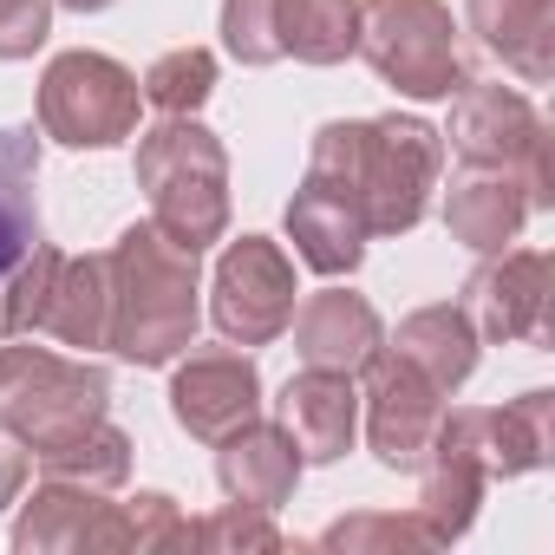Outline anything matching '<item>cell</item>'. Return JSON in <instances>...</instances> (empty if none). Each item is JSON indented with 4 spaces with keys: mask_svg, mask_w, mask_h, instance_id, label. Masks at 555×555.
<instances>
[{
    "mask_svg": "<svg viewBox=\"0 0 555 555\" xmlns=\"http://www.w3.org/2000/svg\"><path fill=\"white\" fill-rule=\"evenodd\" d=\"M438 131L418 118H366V125H327L308 157V183H327L347 196L366 222V235H399L425 216V196L438 183Z\"/></svg>",
    "mask_w": 555,
    "mask_h": 555,
    "instance_id": "1",
    "label": "cell"
},
{
    "mask_svg": "<svg viewBox=\"0 0 555 555\" xmlns=\"http://www.w3.org/2000/svg\"><path fill=\"white\" fill-rule=\"evenodd\" d=\"M105 288H112V321H105L112 353H125L138 366H164L170 353L190 347V334H196V248L170 242L157 222H138L105 255Z\"/></svg>",
    "mask_w": 555,
    "mask_h": 555,
    "instance_id": "2",
    "label": "cell"
},
{
    "mask_svg": "<svg viewBox=\"0 0 555 555\" xmlns=\"http://www.w3.org/2000/svg\"><path fill=\"white\" fill-rule=\"evenodd\" d=\"M138 183L151 190V222L170 242L209 248L229 229V157L190 118H170L138 144Z\"/></svg>",
    "mask_w": 555,
    "mask_h": 555,
    "instance_id": "3",
    "label": "cell"
},
{
    "mask_svg": "<svg viewBox=\"0 0 555 555\" xmlns=\"http://www.w3.org/2000/svg\"><path fill=\"white\" fill-rule=\"evenodd\" d=\"M105 418V373L86 360H60L47 347L0 353V425L27 451H60Z\"/></svg>",
    "mask_w": 555,
    "mask_h": 555,
    "instance_id": "4",
    "label": "cell"
},
{
    "mask_svg": "<svg viewBox=\"0 0 555 555\" xmlns=\"http://www.w3.org/2000/svg\"><path fill=\"white\" fill-rule=\"evenodd\" d=\"M353 47L405 99H451L457 86H470L444 0H366Z\"/></svg>",
    "mask_w": 555,
    "mask_h": 555,
    "instance_id": "5",
    "label": "cell"
},
{
    "mask_svg": "<svg viewBox=\"0 0 555 555\" xmlns=\"http://www.w3.org/2000/svg\"><path fill=\"white\" fill-rule=\"evenodd\" d=\"M40 125L79 151L118 144L138 131V79L105 53H60L40 79Z\"/></svg>",
    "mask_w": 555,
    "mask_h": 555,
    "instance_id": "6",
    "label": "cell"
},
{
    "mask_svg": "<svg viewBox=\"0 0 555 555\" xmlns=\"http://www.w3.org/2000/svg\"><path fill=\"white\" fill-rule=\"evenodd\" d=\"M451 151L470 170H522L529 203H548V164H542V118L522 92L503 86H457V112H451Z\"/></svg>",
    "mask_w": 555,
    "mask_h": 555,
    "instance_id": "7",
    "label": "cell"
},
{
    "mask_svg": "<svg viewBox=\"0 0 555 555\" xmlns=\"http://www.w3.org/2000/svg\"><path fill=\"white\" fill-rule=\"evenodd\" d=\"M295 321V268L288 255L261 242V235H242L222 268H216V327L242 347H261L274 334H288Z\"/></svg>",
    "mask_w": 555,
    "mask_h": 555,
    "instance_id": "8",
    "label": "cell"
},
{
    "mask_svg": "<svg viewBox=\"0 0 555 555\" xmlns=\"http://www.w3.org/2000/svg\"><path fill=\"white\" fill-rule=\"evenodd\" d=\"M366 366H373V451L386 470H418L444 425V386L425 379L392 347H379Z\"/></svg>",
    "mask_w": 555,
    "mask_h": 555,
    "instance_id": "9",
    "label": "cell"
},
{
    "mask_svg": "<svg viewBox=\"0 0 555 555\" xmlns=\"http://www.w3.org/2000/svg\"><path fill=\"white\" fill-rule=\"evenodd\" d=\"M170 412L190 438L203 444H222L229 431H242L248 418H261V379H255V360H242L235 347H209V353H190L170 379Z\"/></svg>",
    "mask_w": 555,
    "mask_h": 555,
    "instance_id": "10",
    "label": "cell"
},
{
    "mask_svg": "<svg viewBox=\"0 0 555 555\" xmlns=\"http://www.w3.org/2000/svg\"><path fill=\"white\" fill-rule=\"evenodd\" d=\"M464 321H477V334L490 340H535L548 321V255L516 248L477 268L464 288Z\"/></svg>",
    "mask_w": 555,
    "mask_h": 555,
    "instance_id": "11",
    "label": "cell"
},
{
    "mask_svg": "<svg viewBox=\"0 0 555 555\" xmlns=\"http://www.w3.org/2000/svg\"><path fill=\"white\" fill-rule=\"evenodd\" d=\"M274 425L288 431V444L301 451V464H334L353 444V425H360L353 373L308 366L301 379H288L282 399H274Z\"/></svg>",
    "mask_w": 555,
    "mask_h": 555,
    "instance_id": "12",
    "label": "cell"
},
{
    "mask_svg": "<svg viewBox=\"0 0 555 555\" xmlns=\"http://www.w3.org/2000/svg\"><path fill=\"white\" fill-rule=\"evenodd\" d=\"M438 431H451L483 464V477L535 470L548 457V392H529V399H516L503 412H451Z\"/></svg>",
    "mask_w": 555,
    "mask_h": 555,
    "instance_id": "13",
    "label": "cell"
},
{
    "mask_svg": "<svg viewBox=\"0 0 555 555\" xmlns=\"http://www.w3.org/2000/svg\"><path fill=\"white\" fill-rule=\"evenodd\" d=\"M222 490L242 503V509H282L295 496V477H301V451L288 444L282 425H261L248 418L242 431L222 438Z\"/></svg>",
    "mask_w": 555,
    "mask_h": 555,
    "instance_id": "14",
    "label": "cell"
},
{
    "mask_svg": "<svg viewBox=\"0 0 555 555\" xmlns=\"http://www.w3.org/2000/svg\"><path fill=\"white\" fill-rule=\"evenodd\" d=\"M288 327H295V353L308 366H327V373H360L379 353V314L360 295H340V288L314 295Z\"/></svg>",
    "mask_w": 555,
    "mask_h": 555,
    "instance_id": "15",
    "label": "cell"
},
{
    "mask_svg": "<svg viewBox=\"0 0 555 555\" xmlns=\"http://www.w3.org/2000/svg\"><path fill=\"white\" fill-rule=\"evenodd\" d=\"M14 542H21V548L125 542V509H118V503H99V490H86V483H60V477H47V490L27 503Z\"/></svg>",
    "mask_w": 555,
    "mask_h": 555,
    "instance_id": "16",
    "label": "cell"
},
{
    "mask_svg": "<svg viewBox=\"0 0 555 555\" xmlns=\"http://www.w3.org/2000/svg\"><path fill=\"white\" fill-rule=\"evenodd\" d=\"M288 235H295V255L314 268V274H353L360 255H366V222L347 196H334L327 183H301L295 203H288Z\"/></svg>",
    "mask_w": 555,
    "mask_h": 555,
    "instance_id": "17",
    "label": "cell"
},
{
    "mask_svg": "<svg viewBox=\"0 0 555 555\" xmlns=\"http://www.w3.org/2000/svg\"><path fill=\"white\" fill-rule=\"evenodd\" d=\"M529 209H535V203H529V190H522L509 170H470V177L451 190L444 222H451V235H457L464 248L496 255V248L522 229V216H529Z\"/></svg>",
    "mask_w": 555,
    "mask_h": 555,
    "instance_id": "18",
    "label": "cell"
},
{
    "mask_svg": "<svg viewBox=\"0 0 555 555\" xmlns=\"http://www.w3.org/2000/svg\"><path fill=\"white\" fill-rule=\"evenodd\" d=\"M470 27L483 34V47L522 79V86H542L555 53V21H548V0H470Z\"/></svg>",
    "mask_w": 555,
    "mask_h": 555,
    "instance_id": "19",
    "label": "cell"
},
{
    "mask_svg": "<svg viewBox=\"0 0 555 555\" xmlns=\"http://www.w3.org/2000/svg\"><path fill=\"white\" fill-rule=\"evenodd\" d=\"M105 321H112L105 255L60 261L53 295H47V314H40V334H53V340H66V347H105Z\"/></svg>",
    "mask_w": 555,
    "mask_h": 555,
    "instance_id": "20",
    "label": "cell"
},
{
    "mask_svg": "<svg viewBox=\"0 0 555 555\" xmlns=\"http://www.w3.org/2000/svg\"><path fill=\"white\" fill-rule=\"evenodd\" d=\"M34 177H40V138L34 131H0V274L21 268L27 248L40 242Z\"/></svg>",
    "mask_w": 555,
    "mask_h": 555,
    "instance_id": "21",
    "label": "cell"
},
{
    "mask_svg": "<svg viewBox=\"0 0 555 555\" xmlns=\"http://www.w3.org/2000/svg\"><path fill=\"white\" fill-rule=\"evenodd\" d=\"M274 40L282 60L295 53L308 66H334L360 40V0H274Z\"/></svg>",
    "mask_w": 555,
    "mask_h": 555,
    "instance_id": "22",
    "label": "cell"
},
{
    "mask_svg": "<svg viewBox=\"0 0 555 555\" xmlns=\"http://www.w3.org/2000/svg\"><path fill=\"white\" fill-rule=\"evenodd\" d=\"M392 353H405L425 379H438V386L451 392V386H464L470 366H477V334H470V321H464L457 308H425V314H412V321L399 327Z\"/></svg>",
    "mask_w": 555,
    "mask_h": 555,
    "instance_id": "23",
    "label": "cell"
},
{
    "mask_svg": "<svg viewBox=\"0 0 555 555\" xmlns=\"http://www.w3.org/2000/svg\"><path fill=\"white\" fill-rule=\"evenodd\" d=\"M40 464H47V477H60V483L118 490V483H125V470H131V444H125V431H112V425L99 418V425H92V431H79L73 444L40 451Z\"/></svg>",
    "mask_w": 555,
    "mask_h": 555,
    "instance_id": "24",
    "label": "cell"
},
{
    "mask_svg": "<svg viewBox=\"0 0 555 555\" xmlns=\"http://www.w3.org/2000/svg\"><path fill=\"white\" fill-rule=\"evenodd\" d=\"M209 86H216V60H209L203 47H177V53H164V60L144 73V99H151L157 112H170V118L196 112V105L209 99Z\"/></svg>",
    "mask_w": 555,
    "mask_h": 555,
    "instance_id": "25",
    "label": "cell"
},
{
    "mask_svg": "<svg viewBox=\"0 0 555 555\" xmlns=\"http://www.w3.org/2000/svg\"><path fill=\"white\" fill-rule=\"evenodd\" d=\"M222 40L242 66H274L282 40H274V0H222Z\"/></svg>",
    "mask_w": 555,
    "mask_h": 555,
    "instance_id": "26",
    "label": "cell"
},
{
    "mask_svg": "<svg viewBox=\"0 0 555 555\" xmlns=\"http://www.w3.org/2000/svg\"><path fill=\"white\" fill-rule=\"evenodd\" d=\"M34 261L14 274V295H8V314H0V327H8V334H40V314H47V295H53V274H60V248H27Z\"/></svg>",
    "mask_w": 555,
    "mask_h": 555,
    "instance_id": "27",
    "label": "cell"
},
{
    "mask_svg": "<svg viewBox=\"0 0 555 555\" xmlns=\"http://www.w3.org/2000/svg\"><path fill=\"white\" fill-rule=\"evenodd\" d=\"M125 542H138V548H151V542H190V522L170 509V496H131L125 503Z\"/></svg>",
    "mask_w": 555,
    "mask_h": 555,
    "instance_id": "28",
    "label": "cell"
},
{
    "mask_svg": "<svg viewBox=\"0 0 555 555\" xmlns=\"http://www.w3.org/2000/svg\"><path fill=\"white\" fill-rule=\"evenodd\" d=\"M53 0H0V60H27L47 40Z\"/></svg>",
    "mask_w": 555,
    "mask_h": 555,
    "instance_id": "29",
    "label": "cell"
},
{
    "mask_svg": "<svg viewBox=\"0 0 555 555\" xmlns=\"http://www.w3.org/2000/svg\"><path fill=\"white\" fill-rule=\"evenodd\" d=\"M327 548H360V542H431V529L418 522V516H353V522H334L327 535H321Z\"/></svg>",
    "mask_w": 555,
    "mask_h": 555,
    "instance_id": "30",
    "label": "cell"
},
{
    "mask_svg": "<svg viewBox=\"0 0 555 555\" xmlns=\"http://www.w3.org/2000/svg\"><path fill=\"white\" fill-rule=\"evenodd\" d=\"M190 535H196V542H255V548H274V542H282L261 516H242V503L222 509V516H209V522H196Z\"/></svg>",
    "mask_w": 555,
    "mask_h": 555,
    "instance_id": "31",
    "label": "cell"
},
{
    "mask_svg": "<svg viewBox=\"0 0 555 555\" xmlns=\"http://www.w3.org/2000/svg\"><path fill=\"white\" fill-rule=\"evenodd\" d=\"M27 470H34V451L0 425V509H8L14 496H21V483H27Z\"/></svg>",
    "mask_w": 555,
    "mask_h": 555,
    "instance_id": "32",
    "label": "cell"
},
{
    "mask_svg": "<svg viewBox=\"0 0 555 555\" xmlns=\"http://www.w3.org/2000/svg\"><path fill=\"white\" fill-rule=\"evenodd\" d=\"M60 8H79V14H99V8H112V0H60Z\"/></svg>",
    "mask_w": 555,
    "mask_h": 555,
    "instance_id": "33",
    "label": "cell"
}]
</instances>
